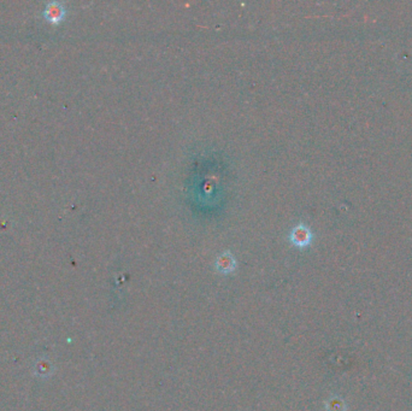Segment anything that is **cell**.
<instances>
[{
	"label": "cell",
	"instance_id": "6da1fadb",
	"mask_svg": "<svg viewBox=\"0 0 412 411\" xmlns=\"http://www.w3.org/2000/svg\"><path fill=\"white\" fill-rule=\"evenodd\" d=\"M312 237V232L310 231V228L305 224L300 223L292 229L289 238L293 245L303 248L311 244Z\"/></svg>",
	"mask_w": 412,
	"mask_h": 411
},
{
	"label": "cell",
	"instance_id": "7a4b0ae2",
	"mask_svg": "<svg viewBox=\"0 0 412 411\" xmlns=\"http://www.w3.org/2000/svg\"><path fill=\"white\" fill-rule=\"evenodd\" d=\"M216 267H217L218 271L223 272V274L232 272L236 267L235 258L233 257V255L229 254V252H224V254L219 256L217 261H216Z\"/></svg>",
	"mask_w": 412,
	"mask_h": 411
},
{
	"label": "cell",
	"instance_id": "3957f363",
	"mask_svg": "<svg viewBox=\"0 0 412 411\" xmlns=\"http://www.w3.org/2000/svg\"><path fill=\"white\" fill-rule=\"evenodd\" d=\"M64 13H65V10H64L63 5L60 3H50L46 6L45 16L51 22L60 21L64 17Z\"/></svg>",
	"mask_w": 412,
	"mask_h": 411
},
{
	"label": "cell",
	"instance_id": "277c9868",
	"mask_svg": "<svg viewBox=\"0 0 412 411\" xmlns=\"http://www.w3.org/2000/svg\"><path fill=\"white\" fill-rule=\"evenodd\" d=\"M327 411H347V404L345 400L340 397H332L327 402Z\"/></svg>",
	"mask_w": 412,
	"mask_h": 411
},
{
	"label": "cell",
	"instance_id": "5b68a950",
	"mask_svg": "<svg viewBox=\"0 0 412 411\" xmlns=\"http://www.w3.org/2000/svg\"><path fill=\"white\" fill-rule=\"evenodd\" d=\"M36 372H38L39 375L49 376L50 374L52 373L51 363L49 360H39V362L36 363Z\"/></svg>",
	"mask_w": 412,
	"mask_h": 411
}]
</instances>
